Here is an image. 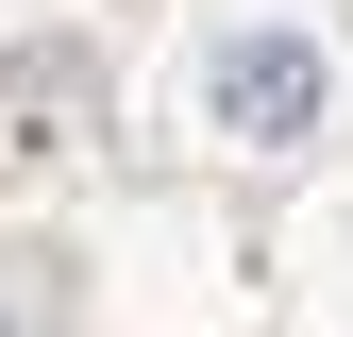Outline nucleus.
Instances as JSON below:
<instances>
[{"mask_svg": "<svg viewBox=\"0 0 353 337\" xmlns=\"http://www.w3.org/2000/svg\"><path fill=\"white\" fill-rule=\"evenodd\" d=\"M320 102H336V68L303 51V34H219V51H202V118L252 135V152H303Z\"/></svg>", "mask_w": 353, "mask_h": 337, "instance_id": "1", "label": "nucleus"}, {"mask_svg": "<svg viewBox=\"0 0 353 337\" xmlns=\"http://www.w3.org/2000/svg\"><path fill=\"white\" fill-rule=\"evenodd\" d=\"M51 118H84V51H68V34H34V51H0V168L51 152Z\"/></svg>", "mask_w": 353, "mask_h": 337, "instance_id": "2", "label": "nucleus"}]
</instances>
